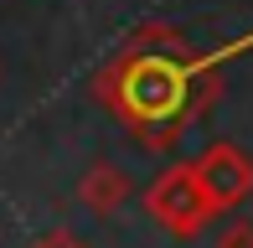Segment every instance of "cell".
Instances as JSON below:
<instances>
[{"mask_svg":"<svg viewBox=\"0 0 253 248\" xmlns=\"http://www.w3.org/2000/svg\"><path fill=\"white\" fill-rule=\"evenodd\" d=\"M222 248H253V228H238V233H227Z\"/></svg>","mask_w":253,"mask_h":248,"instance_id":"3","label":"cell"},{"mask_svg":"<svg viewBox=\"0 0 253 248\" xmlns=\"http://www.w3.org/2000/svg\"><path fill=\"white\" fill-rule=\"evenodd\" d=\"M37 248H83L78 238H62V233H57V238H47V243H37Z\"/></svg>","mask_w":253,"mask_h":248,"instance_id":"4","label":"cell"},{"mask_svg":"<svg viewBox=\"0 0 253 248\" xmlns=\"http://www.w3.org/2000/svg\"><path fill=\"white\" fill-rule=\"evenodd\" d=\"M202 207H207V191H202V176L197 171H170L166 181L150 191V212L160 222H170L176 233H186L191 222L202 217Z\"/></svg>","mask_w":253,"mask_h":248,"instance_id":"1","label":"cell"},{"mask_svg":"<svg viewBox=\"0 0 253 248\" xmlns=\"http://www.w3.org/2000/svg\"><path fill=\"white\" fill-rule=\"evenodd\" d=\"M197 176H202V191H207V202H233L238 191H248V161L238 150H227V145H217L212 155L197 165Z\"/></svg>","mask_w":253,"mask_h":248,"instance_id":"2","label":"cell"}]
</instances>
